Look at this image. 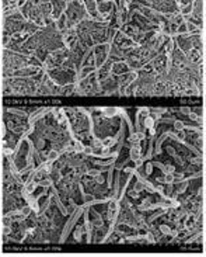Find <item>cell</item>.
Here are the masks:
<instances>
[{
    "instance_id": "4",
    "label": "cell",
    "mask_w": 206,
    "mask_h": 257,
    "mask_svg": "<svg viewBox=\"0 0 206 257\" xmlns=\"http://www.w3.org/2000/svg\"><path fill=\"white\" fill-rule=\"evenodd\" d=\"M205 250H206V105H205Z\"/></svg>"
},
{
    "instance_id": "3",
    "label": "cell",
    "mask_w": 206,
    "mask_h": 257,
    "mask_svg": "<svg viewBox=\"0 0 206 257\" xmlns=\"http://www.w3.org/2000/svg\"><path fill=\"white\" fill-rule=\"evenodd\" d=\"M2 103H0V250H3V244H2V229H3V223H2V207H3V197H2V174H3V152H2Z\"/></svg>"
},
{
    "instance_id": "2",
    "label": "cell",
    "mask_w": 206,
    "mask_h": 257,
    "mask_svg": "<svg viewBox=\"0 0 206 257\" xmlns=\"http://www.w3.org/2000/svg\"><path fill=\"white\" fill-rule=\"evenodd\" d=\"M200 0H13L3 100L205 98Z\"/></svg>"
},
{
    "instance_id": "1",
    "label": "cell",
    "mask_w": 206,
    "mask_h": 257,
    "mask_svg": "<svg viewBox=\"0 0 206 257\" xmlns=\"http://www.w3.org/2000/svg\"><path fill=\"white\" fill-rule=\"evenodd\" d=\"M205 105L3 100V250H205Z\"/></svg>"
}]
</instances>
